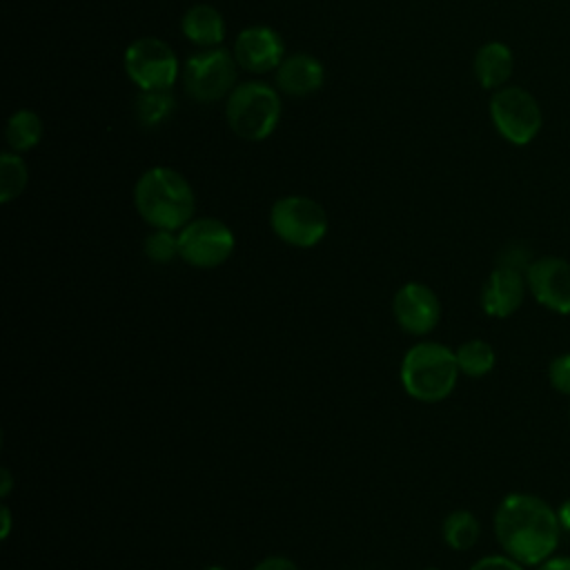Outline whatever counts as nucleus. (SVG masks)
<instances>
[{
	"instance_id": "f257e3e1",
	"label": "nucleus",
	"mask_w": 570,
	"mask_h": 570,
	"mask_svg": "<svg viewBox=\"0 0 570 570\" xmlns=\"http://www.w3.org/2000/svg\"><path fill=\"white\" fill-rule=\"evenodd\" d=\"M561 532L557 508L537 494H505L494 510V537L501 550L525 568L552 557Z\"/></svg>"
},
{
	"instance_id": "f03ea898",
	"label": "nucleus",
	"mask_w": 570,
	"mask_h": 570,
	"mask_svg": "<svg viewBox=\"0 0 570 570\" xmlns=\"http://www.w3.org/2000/svg\"><path fill=\"white\" fill-rule=\"evenodd\" d=\"M134 207L154 229H183L196 212L189 180L171 167H149L134 185Z\"/></svg>"
},
{
	"instance_id": "7ed1b4c3",
	"label": "nucleus",
	"mask_w": 570,
	"mask_h": 570,
	"mask_svg": "<svg viewBox=\"0 0 570 570\" xmlns=\"http://www.w3.org/2000/svg\"><path fill=\"white\" fill-rule=\"evenodd\" d=\"M454 350L436 341L412 345L401 361V385L421 403H439L452 394L459 381Z\"/></svg>"
},
{
	"instance_id": "20e7f679",
	"label": "nucleus",
	"mask_w": 570,
	"mask_h": 570,
	"mask_svg": "<svg viewBox=\"0 0 570 570\" xmlns=\"http://www.w3.org/2000/svg\"><path fill=\"white\" fill-rule=\"evenodd\" d=\"M281 114L283 105L278 91L261 80L236 85L225 105L229 129L247 142H258L272 136L278 127Z\"/></svg>"
},
{
	"instance_id": "39448f33",
	"label": "nucleus",
	"mask_w": 570,
	"mask_h": 570,
	"mask_svg": "<svg viewBox=\"0 0 570 570\" xmlns=\"http://www.w3.org/2000/svg\"><path fill=\"white\" fill-rule=\"evenodd\" d=\"M490 120L505 142L525 147L539 136L543 127V111L528 89L505 85L490 96Z\"/></svg>"
},
{
	"instance_id": "423d86ee",
	"label": "nucleus",
	"mask_w": 570,
	"mask_h": 570,
	"mask_svg": "<svg viewBox=\"0 0 570 570\" xmlns=\"http://www.w3.org/2000/svg\"><path fill=\"white\" fill-rule=\"evenodd\" d=\"M238 69L234 53L223 47H209L185 60L180 78L189 98L198 102H216L232 94Z\"/></svg>"
},
{
	"instance_id": "0eeeda50",
	"label": "nucleus",
	"mask_w": 570,
	"mask_h": 570,
	"mask_svg": "<svg viewBox=\"0 0 570 570\" xmlns=\"http://www.w3.org/2000/svg\"><path fill=\"white\" fill-rule=\"evenodd\" d=\"M272 232L292 247H314L327 234V214L323 205L309 196L292 194L278 198L269 209Z\"/></svg>"
},
{
	"instance_id": "6e6552de",
	"label": "nucleus",
	"mask_w": 570,
	"mask_h": 570,
	"mask_svg": "<svg viewBox=\"0 0 570 570\" xmlns=\"http://www.w3.org/2000/svg\"><path fill=\"white\" fill-rule=\"evenodd\" d=\"M125 71L129 80L142 89H171L178 80V58L174 49L154 36H142L125 49Z\"/></svg>"
},
{
	"instance_id": "1a4fd4ad",
	"label": "nucleus",
	"mask_w": 570,
	"mask_h": 570,
	"mask_svg": "<svg viewBox=\"0 0 570 570\" xmlns=\"http://www.w3.org/2000/svg\"><path fill=\"white\" fill-rule=\"evenodd\" d=\"M234 245V232L212 216L191 218L183 229H178L180 258L198 269L223 265L232 256Z\"/></svg>"
},
{
	"instance_id": "9d476101",
	"label": "nucleus",
	"mask_w": 570,
	"mask_h": 570,
	"mask_svg": "<svg viewBox=\"0 0 570 570\" xmlns=\"http://www.w3.org/2000/svg\"><path fill=\"white\" fill-rule=\"evenodd\" d=\"M528 292L546 309L570 314V261L561 256L534 258L525 272Z\"/></svg>"
},
{
	"instance_id": "9b49d317",
	"label": "nucleus",
	"mask_w": 570,
	"mask_h": 570,
	"mask_svg": "<svg viewBox=\"0 0 570 570\" xmlns=\"http://www.w3.org/2000/svg\"><path fill=\"white\" fill-rule=\"evenodd\" d=\"M392 314L403 332L425 336L441 321V301L432 287L412 281L396 289L392 298Z\"/></svg>"
},
{
	"instance_id": "f8f14e48",
	"label": "nucleus",
	"mask_w": 570,
	"mask_h": 570,
	"mask_svg": "<svg viewBox=\"0 0 570 570\" xmlns=\"http://www.w3.org/2000/svg\"><path fill=\"white\" fill-rule=\"evenodd\" d=\"M240 69L249 73H267L276 71L285 58V42L281 33L267 24L245 27L232 49Z\"/></svg>"
},
{
	"instance_id": "ddd939ff",
	"label": "nucleus",
	"mask_w": 570,
	"mask_h": 570,
	"mask_svg": "<svg viewBox=\"0 0 570 570\" xmlns=\"http://www.w3.org/2000/svg\"><path fill=\"white\" fill-rule=\"evenodd\" d=\"M525 292H528L525 272L497 265L481 287L479 303L488 316L508 318L523 305Z\"/></svg>"
},
{
	"instance_id": "4468645a",
	"label": "nucleus",
	"mask_w": 570,
	"mask_h": 570,
	"mask_svg": "<svg viewBox=\"0 0 570 570\" xmlns=\"http://www.w3.org/2000/svg\"><path fill=\"white\" fill-rule=\"evenodd\" d=\"M325 82V67L312 53H289L276 69V85L283 94L303 98L316 94Z\"/></svg>"
},
{
	"instance_id": "2eb2a0df",
	"label": "nucleus",
	"mask_w": 570,
	"mask_h": 570,
	"mask_svg": "<svg viewBox=\"0 0 570 570\" xmlns=\"http://www.w3.org/2000/svg\"><path fill=\"white\" fill-rule=\"evenodd\" d=\"M472 71L483 89L497 91L508 85L514 71V53L505 42L490 40L476 49Z\"/></svg>"
},
{
	"instance_id": "dca6fc26",
	"label": "nucleus",
	"mask_w": 570,
	"mask_h": 570,
	"mask_svg": "<svg viewBox=\"0 0 570 570\" xmlns=\"http://www.w3.org/2000/svg\"><path fill=\"white\" fill-rule=\"evenodd\" d=\"M180 29L183 36L200 47V49H209V47H218L225 40V18L223 13L212 7V4H191L183 20H180Z\"/></svg>"
},
{
	"instance_id": "f3484780",
	"label": "nucleus",
	"mask_w": 570,
	"mask_h": 570,
	"mask_svg": "<svg viewBox=\"0 0 570 570\" xmlns=\"http://www.w3.org/2000/svg\"><path fill=\"white\" fill-rule=\"evenodd\" d=\"M45 134V125L40 116L31 109H18L9 116L7 127H4V138L9 145V151L22 154L33 149Z\"/></svg>"
},
{
	"instance_id": "a211bd4d",
	"label": "nucleus",
	"mask_w": 570,
	"mask_h": 570,
	"mask_svg": "<svg viewBox=\"0 0 570 570\" xmlns=\"http://www.w3.org/2000/svg\"><path fill=\"white\" fill-rule=\"evenodd\" d=\"M441 537L448 548L465 552L476 546L481 537V523L470 510H452L441 523Z\"/></svg>"
},
{
	"instance_id": "6ab92c4d",
	"label": "nucleus",
	"mask_w": 570,
	"mask_h": 570,
	"mask_svg": "<svg viewBox=\"0 0 570 570\" xmlns=\"http://www.w3.org/2000/svg\"><path fill=\"white\" fill-rule=\"evenodd\" d=\"M454 356H456V365H459V372L470 376V379H481L485 374L492 372L494 363H497V354H494V347L483 341V338H470V341H463L456 350H454Z\"/></svg>"
},
{
	"instance_id": "aec40b11",
	"label": "nucleus",
	"mask_w": 570,
	"mask_h": 570,
	"mask_svg": "<svg viewBox=\"0 0 570 570\" xmlns=\"http://www.w3.org/2000/svg\"><path fill=\"white\" fill-rule=\"evenodd\" d=\"M134 111H136V120L142 127H156L171 116L174 96L169 89H149V91L140 89L134 102Z\"/></svg>"
},
{
	"instance_id": "412c9836",
	"label": "nucleus",
	"mask_w": 570,
	"mask_h": 570,
	"mask_svg": "<svg viewBox=\"0 0 570 570\" xmlns=\"http://www.w3.org/2000/svg\"><path fill=\"white\" fill-rule=\"evenodd\" d=\"M29 180V169L20 154L2 151L0 154V200L11 203L18 198Z\"/></svg>"
},
{
	"instance_id": "4be33fe9",
	"label": "nucleus",
	"mask_w": 570,
	"mask_h": 570,
	"mask_svg": "<svg viewBox=\"0 0 570 570\" xmlns=\"http://www.w3.org/2000/svg\"><path fill=\"white\" fill-rule=\"evenodd\" d=\"M145 256L156 263V265H167L174 258H180V249H178V232L171 229H154L147 238H145Z\"/></svg>"
},
{
	"instance_id": "5701e85b",
	"label": "nucleus",
	"mask_w": 570,
	"mask_h": 570,
	"mask_svg": "<svg viewBox=\"0 0 570 570\" xmlns=\"http://www.w3.org/2000/svg\"><path fill=\"white\" fill-rule=\"evenodd\" d=\"M550 387L563 396H570V352L557 354L548 365Z\"/></svg>"
},
{
	"instance_id": "b1692460",
	"label": "nucleus",
	"mask_w": 570,
	"mask_h": 570,
	"mask_svg": "<svg viewBox=\"0 0 570 570\" xmlns=\"http://www.w3.org/2000/svg\"><path fill=\"white\" fill-rule=\"evenodd\" d=\"M530 252L528 247L519 245V243H512L508 247H503V252L499 254V261L497 265H503V267H514V269H521V272H528L530 267Z\"/></svg>"
},
{
	"instance_id": "393cba45",
	"label": "nucleus",
	"mask_w": 570,
	"mask_h": 570,
	"mask_svg": "<svg viewBox=\"0 0 570 570\" xmlns=\"http://www.w3.org/2000/svg\"><path fill=\"white\" fill-rule=\"evenodd\" d=\"M470 570H525V566L503 552V554H485V557H481L479 561H474L470 566Z\"/></svg>"
},
{
	"instance_id": "a878e982",
	"label": "nucleus",
	"mask_w": 570,
	"mask_h": 570,
	"mask_svg": "<svg viewBox=\"0 0 570 570\" xmlns=\"http://www.w3.org/2000/svg\"><path fill=\"white\" fill-rule=\"evenodd\" d=\"M252 570H301V568L283 554H272V557L261 559Z\"/></svg>"
},
{
	"instance_id": "bb28decb",
	"label": "nucleus",
	"mask_w": 570,
	"mask_h": 570,
	"mask_svg": "<svg viewBox=\"0 0 570 570\" xmlns=\"http://www.w3.org/2000/svg\"><path fill=\"white\" fill-rule=\"evenodd\" d=\"M534 570H570V557H548L546 561H541L539 566H534Z\"/></svg>"
},
{
	"instance_id": "cd10ccee",
	"label": "nucleus",
	"mask_w": 570,
	"mask_h": 570,
	"mask_svg": "<svg viewBox=\"0 0 570 570\" xmlns=\"http://www.w3.org/2000/svg\"><path fill=\"white\" fill-rule=\"evenodd\" d=\"M557 517H559L561 530H563V532H570V499L561 501V505L557 508Z\"/></svg>"
},
{
	"instance_id": "c85d7f7f",
	"label": "nucleus",
	"mask_w": 570,
	"mask_h": 570,
	"mask_svg": "<svg viewBox=\"0 0 570 570\" xmlns=\"http://www.w3.org/2000/svg\"><path fill=\"white\" fill-rule=\"evenodd\" d=\"M0 514H2V530H0V537L7 539L9 537V530H11V512L7 505L0 508Z\"/></svg>"
},
{
	"instance_id": "c756f323",
	"label": "nucleus",
	"mask_w": 570,
	"mask_h": 570,
	"mask_svg": "<svg viewBox=\"0 0 570 570\" xmlns=\"http://www.w3.org/2000/svg\"><path fill=\"white\" fill-rule=\"evenodd\" d=\"M0 474H2V485H0V494H2V497H7V494L11 492V472H9L7 468H4V470H2Z\"/></svg>"
},
{
	"instance_id": "7c9ffc66",
	"label": "nucleus",
	"mask_w": 570,
	"mask_h": 570,
	"mask_svg": "<svg viewBox=\"0 0 570 570\" xmlns=\"http://www.w3.org/2000/svg\"><path fill=\"white\" fill-rule=\"evenodd\" d=\"M203 570H227V568H223V566H205Z\"/></svg>"
},
{
	"instance_id": "2f4dec72",
	"label": "nucleus",
	"mask_w": 570,
	"mask_h": 570,
	"mask_svg": "<svg viewBox=\"0 0 570 570\" xmlns=\"http://www.w3.org/2000/svg\"><path fill=\"white\" fill-rule=\"evenodd\" d=\"M423 570H436V568H423Z\"/></svg>"
},
{
	"instance_id": "473e14b6",
	"label": "nucleus",
	"mask_w": 570,
	"mask_h": 570,
	"mask_svg": "<svg viewBox=\"0 0 570 570\" xmlns=\"http://www.w3.org/2000/svg\"><path fill=\"white\" fill-rule=\"evenodd\" d=\"M568 419H570V412H568Z\"/></svg>"
}]
</instances>
